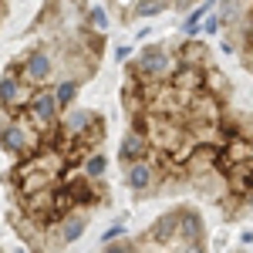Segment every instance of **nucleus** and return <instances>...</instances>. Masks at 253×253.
<instances>
[{"mask_svg": "<svg viewBox=\"0 0 253 253\" xmlns=\"http://www.w3.org/2000/svg\"><path fill=\"white\" fill-rule=\"evenodd\" d=\"M169 172V162L162 152H149V156L135 159V162H125L122 166V182L125 189L132 193V203H149L162 193V182Z\"/></svg>", "mask_w": 253, "mask_h": 253, "instance_id": "obj_1", "label": "nucleus"}, {"mask_svg": "<svg viewBox=\"0 0 253 253\" xmlns=\"http://www.w3.org/2000/svg\"><path fill=\"white\" fill-rule=\"evenodd\" d=\"M149 34H156V31H152V20H145V27H138V31H135V41H145Z\"/></svg>", "mask_w": 253, "mask_h": 253, "instance_id": "obj_28", "label": "nucleus"}, {"mask_svg": "<svg viewBox=\"0 0 253 253\" xmlns=\"http://www.w3.org/2000/svg\"><path fill=\"white\" fill-rule=\"evenodd\" d=\"M112 58H115L118 64L132 61V58H135V44H128V41H118V44H115V51H112Z\"/></svg>", "mask_w": 253, "mask_h": 253, "instance_id": "obj_26", "label": "nucleus"}, {"mask_svg": "<svg viewBox=\"0 0 253 253\" xmlns=\"http://www.w3.org/2000/svg\"><path fill=\"white\" fill-rule=\"evenodd\" d=\"M186 189H193L203 203H213V206H226L233 193H230V179H226V169L216 166V169H206L199 175H189L186 179Z\"/></svg>", "mask_w": 253, "mask_h": 253, "instance_id": "obj_10", "label": "nucleus"}, {"mask_svg": "<svg viewBox=\"0 0 253 253\" xmlns=\"http://www.w3.org/2000/svg\"><path fill=\"white\" fill-rule=\"evenodd\" d=\"M179 213H182V203L172 206V210H166V213H159L145 230L135 240V250H169L175 240V230H179Z\"/></svg>", "mask_w": 253, "mask_h": 253, "instance_id": "obj_8", "label": "nucleus"}, {"mask_svg": "<svg viewBox=\"0 0 253 253\" xmlns=\"http://www.w3.org/2000/svg\"><path fill=\"white\" fill-rule=\"evenodd\" d=\"M3 17H7V0H0V24H3Z\"/></svg>", "mask_w": 253, "mask_h": 253, "instance_id": "obj_30", "label": "nucleus"}, {"mask_svg": "<svg viewBox=\"0 0 253 253\" xmlns=\"http://www.w3.org/2000/svg\"><path fill=\"white\" fill-rule=\"evenodd\" d=\"M61 112H64V108H61L58 95H54V84H38V88H34V95H31V101H27V108H24L27 122H31L44 138L58 128Z\"/></svg>", "mask_w": 253, "mask_h": 253, "instance_id": "obj_6", "label": "nucleus"}, {"mask_svg": "<svg viewBox=\"0 0 253 253\" xmlns=\"http://www.w3.org/2000/svg\"><path fill=\"white\" fill-rule=\"evenodd\" d=\"M31 95H34V84L20 75V68L14 61H7L3 71H0V115H17V112H24Z\"/></svg>", "mask_w": 253, "mask_h": 253, "instance_id": "obj_7", "label": "nucleus"}, {"mask_svg": "<svg viewBox=\"0 0 253 253\" xmlns=\"http://www.w3.org/2000/svg\"><path fill=\"white\" fill-rule=\"evenodd\" d=\"M105 3H108V7H112L115 14H118V10H122V7H118V0H105Z\"/></svg>", "mask_w": 253, "mask_h": 253, "instance_id": "obj_31", "label": "nucleus"}, {"mask_svg": "<svg viewBox=\"0 0 253 253\" xmlns=\"http://www.w3.org/2000/svg\"><path fill=\"white\" fill-rule=\"evenodd\" d=\"M14 64L20 68V75L31 81L34 88H38V84H51V81L58 78V44L51 38H41L38 44H31L24 54H17Z\"/></svg>", "mask_w": 253, "mask_h": 253, "instance_id": "obj_5", "label": "nucleus"}, {"mask_svg": "<svg viewBox=\"0 0 253 253\" xmlns=\"http://www.w3.org/2000/svg\"><path fill=\"white\" fill-rule=\"evenodd\" d=\"M162 14H172V0H132L125 10H118L115 17L122 24H132V20L145 24V20H159Z\"/></svg>", "mask_w": 253, "mask_h": 253, "instance_id": "obj_16", "label": "nucleus"}, {"mask_svg": "<svg viewBox=\"0 0 253 253\" xmlns=\"http://www.w3.org/2000/svg\"><path fill=\"white\" fill-rule=\"evenodd\" d=\"M223 122H226L230 135H243V138L253 142V112H240V108H233V105H226Z\"/></svg>", "mask_w": 253, "mask_h": 253, "instance_id": "obj_22", "label": "nucleus"}, {"mask_svg": "<svg viewBox=\"0 0 253 253\" xmlns=\"http://www.w3.org/2000/svg\"><path fill=\"white\" fill-rule=\"evenodd\" d=\"M81 172L88 175V179H108V156L101 152V149H95V152H88V156L78 162Z\"/></svg>", "mask_w": 253, "mask_h": 253, "instance_id": "obj_24", "label": "nucleus"}, {"mask_svg": "<svg viewBox=\"0 0 253 253\" xmlns=\"http://www.w3.org/2000/svg\"><path fill=\"white\" fill-rule=\"evenodd\" d=\"M216 3H219V0H199V3H193V7L182 14V20H179V38H193V34H199L206 14L213 10Z\"/></svg>", "mask_w": 253, "mask_h": 253, "instance_id": "obj_20", "label": "nucleus"}, {"mask_svg": "<svg viewBox=\"0 0 253 253\" xmlns=\"http://www.w3.org/2000/svg\"><path fill=\"white\" fill-rule=\"evenodd\" d=\"M10 230H14V236H17L27 250H47V223L20 213L17 206L10 210Z\"/></svg>", "mask_w": 253, "mask_h": 253, "instance_id": "obj_11", "label": "nucleus"}, {"mask_svg": "<svg viewBox=\"0 0 253 253\" xmlns=\"http://www.w3.org/2000/svg\"><path fill=\"white\" fill-rule=\"evenodd\" d=\"M203 78H206V68H193V64H179L172 71L169 84L175 88V95L182 101H189L196 91H203Z\"/></svg>", "mask_w": 253, "mask_h": 253, "instance_id": "obj_18", "label": "nucleus"}, {"mask_svg": "<svg viewBox=\"0 0 253 253\" xmlns=\"http://www.w3.org/2000/svg\"><path fill=\"white\" fill-rule=\"evenodd\" d=\"M41 142H44V135L27 122L24 112H17V115H0V152L10 159V162L31 156Z\"/></svg>", "mask_w": 253, "mask_h": 253, "instance_id": "obj_4", "label": "nucleus"}, {"mask_svg": "<svg viewBox=\"0 0 253 253\" xmlns=\"http://www.w3.org/2000/svg\"><path fill=\"white\" fill-rule=\"evenodd\" d=\"M149 152H152V142H149V135H145V128H142L138 122H128V128L122 132V138H118V149H115L118 166L135 162V159L149 156Z\"/></svg>", "mask_w": 253, "mask_h": 253, "instance_id": "obj_14", "label": "nucleus"}, {"mask_svg": "<svg viewBox=\"0 0 253 253\" xmlns=\"http://www.w3.org/2000/svg\"><path fill=\"white\" fill-rule=\"evenodd\" d=\"M98 118H101V112H95V108H84V105H68L64 112H61L58 118V128L51 132V135H61V138H78L88 125H95Z\"/></svg>", "mask_w": 253, "mask_h": 253, "instance_id": "obj_13", "label": "nucleus"}, {"mask_svg": "<svg viewBox=\"0 0 253 253\" xmlns=\"http://www.w3.org/2000/svg\"><path fill=\"white\" fill-rule=\"evenodd\" d=\"M172 51H175V58H179V64H193V68H210V64H216L213 47H210V41L203 38V34L179 38L172 44Z\"/></svg>", "mask_w": 253, "mask_h": 253, "instance_id": "obj_12", "label": "nucleus"}, {"mask_svg": "<svg viewBox=\"0 0 253 253\" xmlns=\"http://www.w3.org/2000/svg\"><path fill=\"white\" fill-rule=\"evenodd\" d=\"M118 98H122V112L128 118L142 115L145 112V81L138 78V75H132V71H125V81H122Z\"/></svg>", "mask_w": 253, "mask_h": 253, "instance_id": "obj_17", "label": "nucleus"}, {"mask_svg": "<svg viewBox=\"0 0 253 253\" xmlns=\"http://www.w3.org/2000/svg\"><path fill=\"white\" fill-rule=\"evenodd\" d=\"M84 24H88L91 31H98V34H108V31L115 27V10H112L108 3H88Z\"/></svg>", "mask_w": 253, "mask_h": 253, "instance_id": "obj_21", "label": "nucleus"}, {"mask_svg": "<svg viewBox=\"0 0 253 253\" xmlns=\"http://www.w3.org/2000/svg\"><path fill=\"white\" fill-rule=\"evenodd\" d=\"M125 71L138 75L142 81H169L172 71L179 68V58H175L172 44H162V41H149L135 51V58L122 64Z\"/></svg>", "mask_w": 253, "mask_h": 253, "instance_id": "obj_2", "label": "nucleus"}, {"mask_svg": "<svg viewBox=\"0 0 253 253\" xmlns=\"http://www.w3.org/2000/svg\"><path fill=\"white\" fill-rule=\"evenodd\" d=\"M203 88L210 91V95H216L219 101H226V105H233V81H230V75L219 68V64H210L206 68V78H203Z\"/></svg>", "mask_w": 253, "mask_h": 253, "instance_id": "obj_19", "label": "nucleus"}, {"mask_svg": "<svg viewBox=\"0 0 253 253\" xmlns=\"http://www.w3.org/2000/svg\"><path fill=\"white\" fill-rule=\"evenodd\" d=\"M210 247V230H206V219L203 213L189 206V203H182V213H179V230H175V240L169 250H206Z\"/></svg>", "mask_w": 253, "mask_h": 253, "instance_id": "obj_9", "label": "nucleus"}, {"mask_svg": "<svg viewBox=\"0 0 253 253\" xmlns=\"http://www.w3.org/2000/svg\"><path fill=\"white\" fill-rule=\"evenodd\" d=\"M122 236H128V226H125V216H118L115 223H108V226L101 230V236H98V243L105 247V243H112V240H122Z\"/></svg>", "mask_w": 253, "mask_h": 253, "instance_id": "obj_25", "label": "nucleus"}, {"mask_svg": "<svg viewBox=\"0 0 253 253\" xmlns=\"http://www.w3.org/2000/svg\"><path fill=\"white\" fill-rule=\"evenodd\" d=\"M91 216H95V210L78 206V203L68 206L64 213H58L47 223V250H68V247L81 243L88 226H91Z\"/></svg>", "mask_w": 253, "mask_h": 253, "instance_id": "obj_3", "label": "nucleus"}, {"mask_svg": "<svg viewBox=\"0 0 253 253\" xmlns=\"http://www.w3.org/2000/svg\"><path fill=\"white\" fill-rule=\"evenodd\" d=\"M226 115V101H219L216 95H210L206 88L196 91L189 101H186V112H182V122H219Z\"/></svg>", "mask_w": 253, "mask_h": 253, "instance_id": "obj_15", "label": "nucleus"}, {"mask_svg": "<svg viewBox=\"0 0 253 253\" xmlns=\"http://www.w3.org/2000/svg\"><path fill=\"white\" fill-rule=\"evenodd\" d=\"M236 240H240V243H247V247H250V243H253V230H240V236H236Z\"/></svg>", "mask_w": 253, "mask_h": 253, "instance_id": "obj_29", "label": "nucleus"}, {"mask_svg": "<svg viewBox=\"0 0 253 253\" xmlns=\"http://www.w3.org/2000/svg\"><path fill=\"white\" fill-rule=\"evenodd\" d=\"M101 250H108V253H128V250H135V240H132V233H128V236H122V240H112V243H105Z\"/></svg>", "mask_w": 253, "mask_h": 253, "instance_id": "obj_27", "label": "nucleus"}, {"mask_svg": "<svg viewBox=\"0 0 253 253\" xmlns=\"http://www.w3.org/2000/svg\"><path fill=\"white\" fill-rule=\"evenodd\" d=\"M51 84H54V95H58L61 108H68V105H75V101L81 98V88H84V81L71 78V75H58V78L51 81Z\"/></svg>", "mask_w": 253, "mask_h": 253, "instance_id": "obj_23", "label": "nucleus"}]
</instances>
